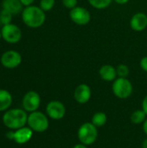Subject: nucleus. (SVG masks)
Returning a JSON list of instances; mask_svg holds the SVG:
<instances>
[{"mask_svg": "<svg viewBox=\"0 0 147 148\" xmlns=\"http://www.w3.org/2000/svg\"><path fill=\"white\" fill-rule=\"evenodd\" d=\"M116 71H117V75L118 77H122V78H127V76L130 74V69L129 67L126 64H119L116 68Z\"/></svg>", "mask_w": 147, "mask_h": 148, "instance_id": "obj_20", "label": "nucleus"}, {"mask_svg": "<svg viewBox=\"0 0 147 148\" xmlns=\"http://www.w3.org/2000/svg\"><path fill=\"white\" fill-rule=\"evenodd\" d=\"M27 123L33 131L37 132V133L45 132L49 128V126L48 117L43 113L39 112V111L32 112L28 116Z\"/></svg>", "mask_w": 147, "mask_h": 148, "instance_id": "obj_5", "label": "nucleus"}, {"mask_svg": "<svg viewBox=\"0 0 147 148\" xmlns=\"http://www.w3.org/2000/svg\"><path fill=\"white\" fill-rule=\"evenodd\" d=\"M139 65H140V68L142 69V70L147 73V56H144L140 60Z\"/></svg>", "mask_w": 147, "mask_h": 148, "instance_id": "obj_24", "label": "nucleus"}, {"mask_svg": "<svg viewBox=\"0 0 147 148\" xmlns=\"http://www.w3.org/2000/svg\"><path fill=\"white\" fill-rule=\"evenodd\" d=\"M23 5L20 0H3L2 8L3 10L10 12L11 15H17L23 10Z\"/></svg>", "mask_w": 147, "mask_h": 148, "instance_id": "obj_15", "label": "nucleus"}, {"mask_svg": "<svg viewBox=\"0 0 147 148\" xmlns=\"http://www.w3.org/2000/svg\"><path fill=\"white\" fill-rule=\"evenodd\" d=\"M142 109H143V111L147 115V95L145 96V98L143 99V101H142Z\"/></svg>", "mask_w": 147, "mask_h": 148, "instance_id": "obj_26", "label": "nucleus"}, {"mask_svg": "<svg viewBox=\"0 0 147 148\" xmlns=\"http://www.w3.org/2000/svg\"><path fill=\"white\" fill-rule=\"evenodd\" d=\"M22 20L23 23L29 28H40L46 21L45 11H43L39 6H27L22 11Z\"/></svg>", "mask_w": 147, "mask_h": 148, "instance_id": "obj_1", "label": "nucleus"}, {"mask_svg": "<svg viewBox=\"0 0 147 148\" xmlns=\"http://www.w3.org/2000/svg\"><path fill=\"white\" fill-rule=\"evenodd\" d=\"M1 35L2 39H3L6 42L14 44L20 42L22 38V30L17 25L9 23L3 26L1 29Z\"/></svg>", "mask_w": 147, "mask_h": 148, "instance_id": "obj_6", "label": "nucleus"}, {"mask_svg": "<svg viewBox=\"0 0 147 148\" xmlns=\"http://www.w3.org/2000/svg\"><path fill=\"white\" fill-rule=\"evenodd\" d=\"M99 75L101 78L105 82H113L118 78L116 68L110 64H104L99 69Z\"/></svg>", "mask_w": 147, "mask_h": 148, "instance_id": "obj_14", "label": "nucleus"}, {"mask_svg": "<svg viewBox=\"0 0 147 148\" xmlns=\"http://www.w3.org/2000/svg\"><path fill=\"white\" fill-rule=\"evenodd\" d=\"M1 64L6 69H15L22 62V56L16 50H8L3 53L0 58Z\"/></svg>", "mask_w": 147, "mask_h": 148, "instance_id": "obj_8", "label": "nucleus"}, {"mask_svg": "<svg viewBox=\"0 0 147 148\" xmlns=\"http://www.w3.org/2000/svg\"><path fill=\"white\" fill-rule=\"evenodd\" d=\"M55 4V0H41L39 7L43 11H49L51 10Z\"/></svg>", "mask_w": 147, "mask_h": 148, "instance_id": "obj_21", "label": "nucleus"}, {"mask_svg": "<svg viewBox=\"0 0 147 148\" xmlns=\"http://www.w3.org/2000/svg\"><path fill=\"white\" fill-rule=\"evenodd\" d=\"M46 113L53 120H61L65 116L66 108L60 101H51L46 107Z\"/></svg>", "mask_w": 147, "mask_h": 148, "instance_id": "obj_10", "label": "nucleus"}, {"mask_svg": "<svg viewBox=\"0 0 147 148\" xmlns=\"http://www.w3.org/2000/svg\"><path fill=\"white\" fill-rule=\"evenodd\" d=\"M107 121V116L103 112H96L92 117V123L98 128L106 125Z\"/></svg>", "mask_w": 147, "mask_h": 148, "instance_id": "obj_17", "label": "nucleus"}, {"mask_svg": "<svg viewBox=\"0 0 147 148\" xmlns=\"http://www.w3.org/2000/svg\"><path fill=\"white\" fill-rule=\"evenodd\" d=\"M12 16H13V15H11L10 12L6 11V10H2L1 12H0V23H1L3 25L11 23Z\"/></svg>", "mask_w": 147, "mask_h": 148, "instance_id": "obj_22", "label": "nucleus"}, {"mask_svg": "<svg viewBox=\"0 0 147 148\" xmlns=\"http://www.w3.org/2000/svg\"><path fill=\"white\" fill-rule=\"evenodd\" d=\"M130 27L136 32L143 31L147 27V15L144 12L135 13L130 20Z\"/></svg>", "mask_w": 147, "mask_h": 148, "instance_id": "obj_13", "label": "nucleus"}, {"mask_svg": "<svg viewBox=\"0 0 147 148\" xmlns=\"http://www.w3.org/2000/svg\"><path fill=\"white\" fill-rule=\"evenodd\" d=\"M33 135V130L30 127H21L16 129L15 132L7 133V138L10 140H14L17 144H25Z\"/></svg>", "mask_w": 147, "mask_h": 148, "instance_id": "obj_11", "label": "nucleus"}, {"mask_svg": "<svg viewBox=\"0 0 147 148\" xmlns=\"http://www.w3.org/2000/svg\"><path fill=\"white\" fill-rule=\"evenodd\" d=\"M113 1H114L116 3L120 4V5L126 4V3H127L129 2V0H113Z\"/></svg>", "mask_w": 147, "mask_h": 148, "instance_id": "obj_27", "label": "nucleus"}, {"mask_svg": "<svg viewBox=\"0 0 147 148\" xmlns=\"http://www.w3.org/2000/svg\"><path fill=\"white\" fill-rule=\"evenodd\" d=\"M143 131H144V133L147 135V118L146 120L144 121V123H143Z\"/></svg>", "mask_w": 147, "mask_h": 148, "instance_id": "obj_28", "label": "nucleus"}, {"mask_svg": "<svg viewBox=\"0 0 147 148\" xmlns=\"http://www.w3.org/2000/svg\"><path fill=\"white\" fill-rule=\"evenodd\" d=\"M69 17L72 22L77 25H87L91 21L90 12L84 7L76 6L75 8L70 10Z\"/></svg>", "mask_w": 147, "mask_h": 148, "instance_id": "obj_7", "label": "nucleus"}, {"mask_svg": "<svg viewBox=\"0 0 147 148\" xmlns=\"http://www.w3.org/2000/svg\"><path fill=\"white\" fill-rule=\"evenodd\" d=\"M73 148H88V146L81 144V143H79V144H76Z\"/></svg>", "mask_w": 147, "mask_h": 148, "instance_id": "obj_29", "label": "nucleus"}, {"mask_svg": "<svg viewBox=\"0 0 147 148\" xmlns=\"http://www.w3.org/2000/svg\"><path fill=\"white\" fill-rule=\"evenodd\" d=\"M142 147L147 148V138L144 140V141H143V143H142Z\"/></svg>", "mask_w": 147, "mask_h": 148, "instance_id": "obj_30", "label": "nucleus"}, {"mask_svg": "<svg viewBox=\"0 0 147 148\" xmlns=\"http://www.w3.org/2000/svg\"><path fill=\"white\" fill-rule=\"evenodd\" d=\"M41 104V97L36 91H29L23 98V108L28 112H35Z\"/></svg>", "mask_w": 147, "mask_h": 148, "instance_id": "obj_9", "label": "nucleus"}, {"mask_svg": "<svg viewBox=\"0 0 147 148\" xmlns=\"http://www.w3.org/2000/svg\"><path fill=\"white\" fill-rule=\"evenodd\" d=\"M112 90L113 95L119 99L129 98L133 91L132 82L127 78L118 77L113 82Z\"/></svg>", "mask_w": 147, "mask_h": 148, "instance_id": "obj_4", "label": "nucleus"}, {"mask_svg": "<svg viewBox=\"0 0 147 148\" xmlns=\"http://www.w3.org/2000/svg\"><path fill=\"white\" fill-rule=\"evenodd\" d=\"M89 4L97 10H104L110 6L113 0H88Z\"/></svg>", "mask_w": 147, "mask_h": 148, "instance_id": "obj_19", "label": "nucleus"}, {"mask_svg": "<svg viewBox=\"0 0 147 148\" xmlns=\"http://www.w3.org/2000/svg\"><path fill=\"white\" fill-rule=\"evenodd\" d=\"M28 121V115L23 109L15 108L7 111L3 116V122L5 127L10 129L23 127Z\"/></svg>", "mask_w": 147, "mask_h": 148, "instance_id": "obj_2", "label": "nucleus"}, {"mask_svg": "<svg viewBox=\"0 0 147 148\" xmlns=\"http://www.w3.org/2000/svg\"><path fill=\"white\" fill-rule=\"evenodd\" d=\"M1 38H2V35H1V30H0V40H1Z\"/></svg>", "mask_w": 147, "mask_h": 148, "instance_id": "obj_31", "label": "nucleus"}, {"mask_svg": "<svg viewBox=\"0 0 147 148\" xmlns=\"http://www.w3.org/2000/svg\"><path fill=\"white\" fill-rule=\"evenodd\" d=\"M92 96V91L90 87L88 84L81 83L78 85L74 91L75 101L79 104L88 103Z\"/></svg>", "mask_w": 147, "mask_h": 148, "instance_id": "obj_12", "label": "nucleus"}, {"mask_svg": "<svg viewBox=\"0 0 147 148\" xmlns=\"http://www.w3.org/2000/svg\"><path fill=\"white\" fill-rule=\"evenodd\" d=\"M146 114L143 111V109L141 110H136L134 111L132 115H131V121L133 124L139 125V124H142L144 123V121L146 120Z\"/></svg>", "mask_w": 147, "mask_h": 148, "instance_id": "obj_18", "label": "nucleus"}, {"mask_svg": "<svg viewBox=\"0 0 147 148\" xmlns=\"http://www.w3.org/2000/svg\"><path fill=\"white\" fill-rule=\"evenodd\" d=\"M20 2L22 3V4L25 7L32 5V3L35 2V0H20Z\"/></svg>", "mask_w": 147, "mask_h": 148, "instance_id": "obj_25", "label": "nucleus"}, {"mask_svg": "<svg viewBox=\"0 0 147 148\" xmlns=\"http://www.w3.org/2000/svg\"><path fill=\"white\" fill-rule=\"evenodd\" d=\"M77 137L81 144L93 145L98 139V129L92 122H85L79 127Z\"/></svg>", "mask_w": 147, "mask_h": 148, "instance_id": "obj_3", "label": "nucleus"}, {"mask_svg": "<svg viewBox=\"0 0 147 148\" xmlns=\"http://www.w3.org/2000/svg\"><path fill=\"white\" fill-rule=\"evenodd\" d=\"M62 2L64 7L68 10H72L75 8L78 3V0H62Z\"/></svg>", "mask_w": 147, "mask_h": 148, "instance_id": "obj_23", "label": "nucleus"}, {"mask_svg": "<svg viewBox=\"0 0 147 148\" xmlns=\"http://www.w3.org/2000/svg\"><path fill=\"white\" fill-rule=\"evenodd\" d=\"M12 103L11 94L4 89H0V112L8 109Z\"/></svg>", "mask_w": 147, "mask_h": 148, "instance_id": "obj_16", "label": "nucleus"}]
</instances>
